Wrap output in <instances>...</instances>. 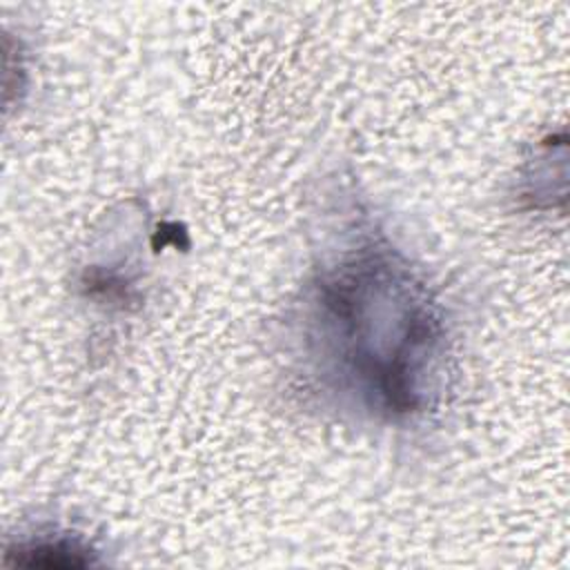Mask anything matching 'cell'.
<instances>
[{
	"mask_svg": "<svg viewBox=\"0 0 570 570\" xmlns=\"http://www.w3.org/2000/svg\"><path fill=\"white\" fill-rule=\"evenodd\" d=\"M309 343L321 372L376 414L419 412L432 390L443 323L387 247L361 245L312 285Z\"/></svg>",
	"mask_w": 570,
	"mask_h": 570,
	"instance_id": "1",
	"label": "cell"
}]
</instances>
